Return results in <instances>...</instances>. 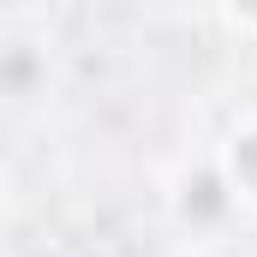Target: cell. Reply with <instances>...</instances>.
<instances>
[{
	"label": "cell",
	"instance_id": "cell-1",
	"mask_svg": "<svg viewBox=\"0 0 257 257\" xmlns=\"http://www.w3.org/2000/svg\"><path fill=\"white\" fill-rule=\"evenodd\" d=\"M227 186L257 197V132H239L227 144Z\"/></svg>",
	"mask_w": 257,
	"mask_h": 257
}]
</instances>
